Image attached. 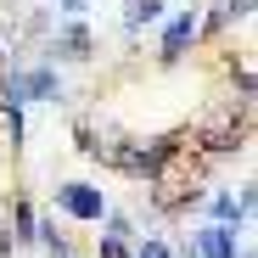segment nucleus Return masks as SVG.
I'll use <instances>...</instances> for the list:
<instances>
[{
  "label": "nucleus",
  "mask_w": 258,
  "mask_h": 258,
  "mask_svg": "<svg viewBox=\"0 0 258 258\" xmlns=\"http://www.w3.org/2000/svg\"><path fill=\"white\" fill-rule=\"evenodd\" d=\"M163 17H168V0H123V34L157 28Z\"/></svg>",
  "instance_id": "nucleus-6"
},
{
  "label": "nucleus",
  "mask_w": 258,
  "mask_h": 258,
  "mask_svg": "<svg viewBox=\"0 0 258 258\" xmlns=\"http://www.w3.org/2000/svg\"><path fill=\"white\" fill-rule=\"evenodd\" d=\"M56 208L68 213L73 225H101L112 202H107V191L90 185V180H62V185H56Z\"/></svg>",
  "instance_id": "nucleus-1"
},
{
  "label": "nucleus",
  "mask_w": 258,
  "mask_h": 258,
  "mask_svg": "<svg viewBox=\"0 0 258 258\" xmlns=\"http://www.w3.org/2000/svg\"><path fill=\"white\" fill-rule=\"evenodd\" d=\"M56 258H73V247H68V252H56Z\"/></svg>",
  "instance_id": "nucleus-15"
},
{
  "label": "nucleus",
  "mask_w": 258,
  "mask_h": 258,
  "mask_svg": "<svg viewBox=\"0 0 258 258\" xmlns=\"http://www.w3.org/2000/svg\"><path fill=\"white\" fill-rule=\"evenodd\" d=\"M252 6H258V0H219V6L202 17V34H219V28H230V23H247Z\"/></svg>",
  "instance_id": "nucleus-7"
},
{
  "label": "nucleus",
  "mask_w": 258,
  "mask_h": 258,
  "mask_svg": "<svg viewBox=\"0 0 258 258\" xmlns=\"http://www.w3.org/2000/svg\"><path fill=\"white\" fill-rule=\"evenodd\" d=\"M6 230H12V241H17V247H34V236H39V213H34V202H28V197H17V202H12V225H6Z\"/></svg>",
  "instance_id": "nucleus-8"
},
{
  "label": "nucleus",
  "mask_w": 258,
  "mask_h": 258,
  "mask_svg": "<svg viewBox=\"0 0 258 258\" xmlns=\"http://www.w3.org/2000/svg\"><path fill=\"white\" fill-rule=\"evenodd\" d=\"M17 84H23V107H34V101H62V73H56V62L17 68Z\"/></svg>",
  "instance_id": "nucleus-5"
},
{
  "label": "nucleus",
  "mask_w": 258,
  "mask_h": 258,
  "mask_svg": "<svg viewBox=\"0 0 258 258\" xmlns=\"http://www.w3.org/2000/svg\"><path fill=\"white\" fill-rule=\"evenodd\" d=\"M96 258H135V247H129L123 236H107V230H101V236H96Z\"/></svg>",
  "instance_id": "nucleus-11"
},
{
  "label": "nucleus",
  "mask_w": 258,
  "mask_h": 258,
  "mask_svg": "<svg viewBox=\"0 0 258 258\" xmlns=\"http://www.w3.org/2000/svg\"><path fill=\"white\" fill-rule=\"evenodd\" d=\"M90 56H96L90 23H84V17H62L56 34H51V62H90Z\"/></svg>",
  "instance_id": "nucleus-3"
},
{
  "label": "nucleus",
  "mask_w": 258,
  "mask_h": 258,
  "mask_svg": "<svg viewBox=\"0 0 258 258\" xmlns=\"http://www.w3.org/2000/svg\"><path fill=\"white\" fill-rule=\"evenodd\" d=\"M191 252H197V258H252V252L236 241V225H213V219L191 236Z\"/></svg>",
  "instance_id": "nucleus-4"
},
{
  "label": "nucleus",
  "mask_w": 258,
  "mask_h": 258,
  "mask_svg": "<svg viewBox=\"0 0 258 258\" xmlns=\"http://www.w3.org/2000/svg\"><path fill=\"white\" fill-rule=\"evenodd\" d=\"M163 39H157V62H168V68H174L191 45H197V39H202V12L197 6H185V12H168L163 23Z\"/></svg>",
  "instance_id": "nucleus-2"
},
{
  "label": "nucleus",
  "mask_w": 258,
  "mask_h": 258,
  "mask_svg": "<svg viewBox=\"0 0 258 258\" xmlns=\"http://www.w3.org/2000/svg\"><path fill=\"white\" fill-rule=\"evenodd\" d=\"M0 68H6V34H0Z\"/></svg>",
  "instance_id": "nucleus-14"
},
{
  "label": "nucleus",
  "mask_w": 258,
  "mask_h": 258,
  "mask_svg": "<svg viewBox=\"0 0 258 258\" xmlns=\"http://www.w3.org/2000/svg\"><path fill=\"white\" fill-rule=\"evenodd\" d=\"M101 230H107V236H123V241H135V236H141V230H135V219H129V213H118V208H107Z\"/></svg>",
  "instance_id": "nucleus-10"
},
{
  "label": "nucleus",
  "mask_w": 258,
  "mask_h": 258,
  "mask_svg": "<svg viewBox=\"0 0 258 258\" xmlns=\"http://www.w3.org/2000/svg\"><path fill=\"white\" fill-rule=\"evenodd\" d=\"M129 247H135V258H185L174 241H163V236H135Z\"/></svg>",
  "instance_id": "nucleus-9"
},
{
  "label": "nucleus",
  "mask_w": 258,
  "mask_h": 258,
  "mask_svg": "<svg viewBox=\"0 0 258 258\" xmlns=\"http://www.w3.org/2000/svg\"><path fill=\"white\" fill-rule=\"evenodd\" d=\"M56 12H62V17H84V12H90V0H56Z\"/></svg>",
  "instance_id": "nucleus-12"
},
{
  "label": "nucleus",
  "mask_w": 258,
  "mask_h": 258,
  "mask_svg": "<svg viewBox=\"0 0 258 258\" xmlns=\"http://www.w3.org/2000/svg\"><path fill=\"white\" fill-rule=\"evenodd\" d=\"M12 252H17V241H12V230H6V225H0V258H12Z\"/></svg>",
  "instance_id": "nucleus-13"
}]
</instances>
